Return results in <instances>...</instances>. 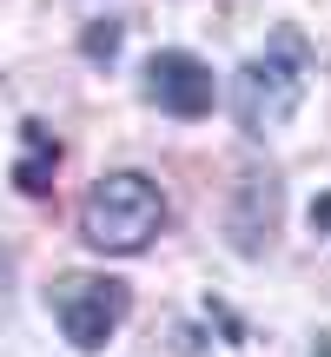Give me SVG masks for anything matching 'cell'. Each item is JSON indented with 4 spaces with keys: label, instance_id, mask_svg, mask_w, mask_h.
Returning <instances> with one entry per match:
<instances>
[{
    "label": "cell",
    "instance_id": "1",
    "mask_svg": "<svg viewBox=\"0 0 331 357\" xmlns=\"http://www.w3.org/2000/svg\"><path fill=\"white\" fill-rule=\"evenodd\" d=\"M305 93H311V47L285 26V33L265 40V53H252L232 73V119L252 139H265V132H279L305 106Z\"/></svg>",
    "mask_w": 331,
    "mask_h": 357
},
{
    "label": "cell",
    "instance_id": "2",
    "mask_svg": "<svg viewBox=\"0 0 331 357\" xmlns=\"http://www.w3.org/2000/svg\"><path fill=\"white\" fill-rule=\"evenodd\" d=\"M166 231V192L146 172H100L80 205V238L106 258H133Z\"/></svg>",
    "mask_w": 331,
    "mask_h": 357
},
{
    "label": "cell",
    "instance_id": "3",
    "mask_svg": "<svg viewBox=\"0 0 331 357\" xmlns=\"http://www.w3.org/2000/svg\"><path fill=\"white\" fill-rule=\"evenodd\" d=\"M47 298H53V318H60L73 351H106V337L133 311V291L119 278H100V271H66V278H53Z\"/></svg>",
    "mask_w": 331,
    "mask_h": 357
},
{
    "label": "cell",
    "instance_id": "4",
    "mask_svg": "<svg viewBox=\"0 0 331 357\" xmlns=\"http://www.w3.org/2000/svg\"><path fill=\"white\" fill-rule=\"evenodd\" d=\"M146 100H153L159 113H172V119H205L212 100H219V79H212V66H205L199 53L159 47L153 60H146Z\"/></svg>",
    "mask_w": 331,
    "mask_h": 357
},
{
    "label": "cell",
    "instance_id": "5",
    "mask_svg": "<svg viewBox=\"0 0 331 357\" xmlns=\"http://www.w3.org/2000/svg\"><path fill=\"white\" fill-rule=\"evenodd\" d=\"M272 231H279V178L272 172H245L239 192H232V205H226V245L239 258H258L272 245Z\"/></svg>",
    "mask_w": 331,
    "mask_h": 357
},
{
    "label": "cell",
    "instance_id": "6",
    "mask_svg": "<svg viewBox=\"0 0 331 357\" xmlns=\"http://www.w3.org/2000/svg\"><path fill=\"white\" fill-rule=\"evenodd\" d=\"M53 172H60V139H53L40 119H27L20 126V159H13V185H20L27 199H47Z\"/></svg>",
    "mask_w": 331,
    "mask_h": 357
},
{
    "label": "cell",
    "instance_id": "7",
    "mask_svg": "<svg viewBox=\"0 0 331 357\" xmlns=\"http://www.w3.org/2000/svg\"><path fill=\"white\" fill-rule=\"evenodd\" d=\"M80 47H87V60H113V53H119V20H93Z\"/></svg>",
    "mask_w": 331,
    "mask_h": 357
},
{
    "label": "cell",
    "instance_id": "8",
    "mask_svg": "<svg viewBox=\"0 0 331 357\" xmlns=\"http://www.w3.org/2000/svg\"><path fill=\"white\" fill-rule=\"evenodd\" d=\"M311 225L331 231V192H318V199H311Z\"/></svg>",
    "mask_w": 331,
    "mask_h": 357
},
{
    "label": "cell",
    "instance_id": "9",
    "mask_svg": "<svg viewBox=\"0 0 331 357\" xmlns=\"http://www.w3.org/2000/svg\"><path fill=\"white\" fill-rule=\"evenodd\" d=\"M318 357H331V337H318Z\"/></svg>",
    "mask_w": 331,
    "mask_h": 357
}]
</instances>
